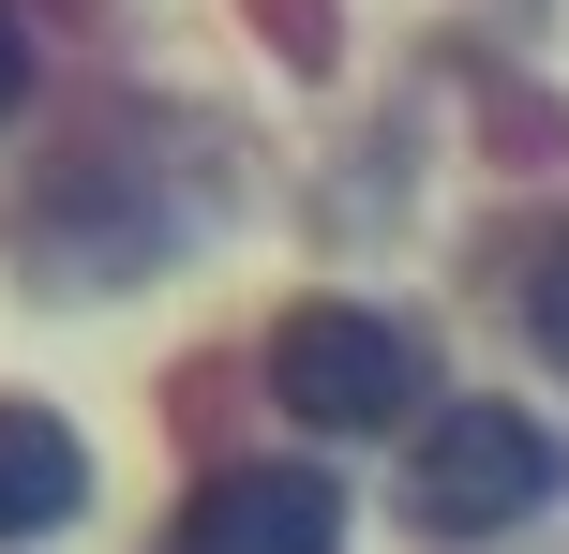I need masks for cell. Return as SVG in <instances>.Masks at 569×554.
Masks as SVG:
<instances>
[{
	"mask_svg": "<svg viewBox=\"0 0 569 554\" xmlns=\"http://www.w3.org/2000/svg\"><path fill=\"white\" fill-rule=\"evenodd\" d=\"M270 390L315 435H405V420L435 405V345L405 315H375V300H300V315L270 330Z\"/></svg>",
	"mask_w": 569,
	"mask_h": 554,
	"instance_id": "6da1fadb",
	"label": "cell"
},
{
	"mask_svg": "<svg viewBox=\"0 0 569 554\" xmlns=\"http://www.w3.org/2000/svg\"><path fill=\"white\" fill-rule=\"evenodd\" d=\"M540 495H569V450L525 405H435L420 450H405V525H420V540H495V525H525Z\"/></svg>",
	"mask_w": 569,
	"mask_h": 554,
	"instance_id": "7a4b0ae2",
	"label": "cell"
},
{
	"mask_svg": "<svg viewBox=\"0 0 569 554\" xmlns=\"http://www.w3.org/2000/svg\"><path fill=\"white\" fill-rule=\"evenodd\" d=\"M330 540H345L330 465H210L180 495V554H330Z\"/></svg>",
	"mask_w": 569,
	"mask_h": 554,
	"instance_id": "3957f363",
	"label": "cell"
},
{
	"mask_svg": "<svg viewBox=\"0 0 569 554\" xmlns=\"http://www.w3.org/2000/svg\"><path fill=\"white\" fill-rule=\"evenodd\" d=\"M76 495H90V450L60 435V420L0 405V540H46V525H60Z\"/></svg>",
	"mask_w": 569,
	"mask_h": 554,
	"instance_id": "277c9868",
	"label": "cell"
},
{
	"mask_svg": "<svg viewBox=\"0 0 569 554\" xmlns=\"http://www.w3.org/2000/svg\"><path fill=\"white\" fill-rule=\"evenodd\" d=\"M525 330H540V345L569 360V240H555V255H540V285H525Z\"/></svg>",
	"mask_w": 569,
	"mask_h": 554,
	"instance_id": "5b68a950",
	"label": "cell"
},
{
	"mask_svg": "<svg viewBox=\"0 0 569 554\" xmlns=\"http://www.w3.org/2000/svg\"><path fill=\"white\" fill-rule=\"evenodd\" d=\"M16 105H30V30L0 16V120H16Z\"/></svg>",
	"mask_w": 569,
	"mask_h": 554,
	"instance_id": "8992f818",
	"label": "cell"
}]
</instances>
